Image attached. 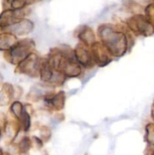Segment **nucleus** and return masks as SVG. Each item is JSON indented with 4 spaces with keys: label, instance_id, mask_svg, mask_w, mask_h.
I'll return each mask as SVG.
<instances>
[{
    "label": "nucleus",
    "instance_id": "nucleus-1",
    "mask_svg": "<svg viewBox=\"0 0 154 155\" xmlns=\"http://www.w3.org/2000/svg\"><path fill=\"white\" fill-rule=\"evenodd\" d=\"M98 34L101 42L107 48L113 57L123 56L129 48V39L126 33L110 24H104L99 26Z\"/></svg>",
    "mask_w": 154,
    "mask_h": 155
},
{
    "label": "nucleus",
    "instance_id": "nucleus-2",
    "mask_svg": "<svg viewBox=\"0 0 154 155\" xmlns=\"http://www.w3.org/2000/svg\"><path fill=\"white\" fill-rule=\"evenodd\" d=\"M47 59L53 70L62 74L66 78L78 77L82 74V66L75 60L74 51L70 48H54Z\"/></svg>",
    "mask_w": 154,
    "mask_h": 155
},
{
    "label": "nucleus",
    "instance_id": "nucleus-3",
    "mask_svg": "<svg viewBox=\"0 0 154 155\" xmlns=\"http://www.w3.org/2000/svg\"><path fill=\"white\" fill-rule=\"evenodd\" d=\"M35 43L32 39H22L18 41V42L10 50L5 51L4 58L11 64L18 65L27 56L33 53Z\"/></svg>",
    "mask_w": 154,
    "mask_h": 155
},
{
    "label": "nucleus",
    "instance_id": "nucleus-4",
    "mask_svg": "<svg viewBox=\"0 0 154 155\" xmlns=\"http://www.w3.org/2000/svg\"><path fill=\"white\" fill-rule=\"evenodd\" d=\"M126 26L130 31L137 36L147 37L154 34V27L142 14H135L128 18L126 21Z\"/></svg>",
    "mask_w": 154,
    "mask_h": 155
},
{
    "label": "nucleus",
    "instance_id": "nucleus-5",
    "mask_svg": "<svg viewBox=\"0 0 154 155\" xmlns=\"http://www.w3.org/2000/svg\"><path fill=\"white\" fill-rule=\"evenodd\" d=\"M40 61L41 59L36 53H31L17 65L15 71L30 77H39Z\"/></svg>",
    "mask_w": 154,
    "mask_h": 155
},
{
    "label": "nucleus",
    "instance_id": "nucleus-6",
    "mask_svg": "<svg viewBox=\"0 0 154 155\" xmlns=\"http://www.w3.org/2000/svg\"><path fill=\"white\" fill-rule=\"evenodd\" d=\"M28 14L27 8L14 10V9H5L0 14V30L5 31L8 28L11 27L17 22L25 18Z\"/></svg>",
    "mask_w": 154,
    "mask_h": 155
},
{
    "label": "nucleus",
    "instance_id": "nucleus-7",
    "mask_svg": "<svg viewBox=\"0 0 154 155\" xmlns=\"http://www.w3.org/2000/svg\"><path fill=\"white\" fill-rule=\"evenodd\" d=\"M94 62L99 67H105L113 61V56L101 42H95L90 47Z\"/></svg>",
    "mask_w": 154,
    "mask_h": 155
},
{
    "label": "nucleus",
    "instance_id": "nucleus-8",
    "mask_svg": "<svg viewBox=\"0 0 154 155\" xmlns=\"http://www.w3.org/2000/svg\"><path fill=\"white\" fill-rule=\"evenodd\" d=\"M75 60L82 67L85 68H92L95 65L91 52L90 47L79 42L74 49Z\"/></svg>",
    "mask_w": 154,
    "mask_h": 155
},
{
    "label": "nucleus",
    "instance_id": "nucleus-9",
    "mask_svg": "<svg viewBox=\"0 0 154 155\" xmlns=\"http://www.w3.org/2000/svg\"><path fill=\"white\" fill-rule=\"evenodd\" d=\"M34 28V24L30 20L23 18L11 27L8 28L5 31L11 33L16 36H22L31 33Z\"/></svg>",
    "mask_w": 154,
    "mask_h": 155
},
{
    "label": "nucleus",
    "instance_id": "nucleus-10",
    "mask_svg": "<svg viewBox=\"0 0 154 155\" xmlns=\"http://www.w3.org/2000/svg\"><path fill=\"white\" fill-rule=\"evenodd\" d=\"M77 37L80 40V42H82L87 46L91 47V45H93L96 42V37H95V33L91 27L87 25L80 26L76 30Z\"/></svg>",
    "mask_w": 154,
    "mask_h": 155
},
{
    "label": "nucleus",
    "instance_id": "nucleus-11",
    "mask_svg": "<svg viewBox=\"0 0 154 155\" xmlns=\"http://www.w3.org/2000/svg\"><path fill=\"white\" fill-rule=\"evenodd\" d=\"M66 95L63 91H60L56 94H51L45 98V101L48 106L55 110H60L64 107Z\"/></svg>",
    "mask_w": 154,
    "mask_h": 155
},
{
    "label": "nucleus",
    "instance_id": "nucleus-12",
    "mask_svg": "<svg viewBox=\"0 0 154 155\" xmlns=\"http://www.w3.org/2000/svg\"><path fill=\"white\" fill-rule=\"evenodd\" d=\"M54 73L55 71L48 63V59H41L40 65H39V77L42 81L49 85L54 77Z\"/></svg>",
    "mask_w": 154,
    "mask_h": 155
},
{
    "label": "nucleus",
    "instance_id": "nucleus-13",
    "mask_svg": "<svg viewBox=\"0 0 154 155\" xmlns=\"http://www.w3.org/2000/svg\"><path fill=\"white\" fill-rule=\"evenodd\" d=\"M14 98V88L10 83H3L0 89V105L6 106Z\"/></svg>",
    "mask_w": 154,
    "mask_h": 155
},
{
    "label": "nucleus",
    "instance_id": "nucleus-14",
    "mask_svg": "<svg viewBox=\"0 0 154 155\" xmlns=\"http://www.w3.org/2000/svg\"><path fill=\"white\" fill-rule=\"evenodd\" d=\"M18 42L16 36L7 31L0 32V51H7Z\"/></svg>",
    "mask_w": 154,
    "mask_h": 155
},
{
    "label": "nucleus",
    "instance_id": "nucleus-15",
    "mask_svg": "<svg viewBox=\"0 0 154 155\" xmlns=\"http://www.w3.org/2000/svg\"><path fill=\"white\" fill-rule=\"evenodd\" d=\"M40 1L42 0H4V5L5 9L20 10Z\"/></svg>",
    "mask_w": 154,
    "mask_h": 155
},
{
    "label": "nucleus",
    "instance_id": "nucleus-16",
    "mask_svg": "<svg viewBox=\"0 0 154 155\" xmlns=\"http://www.w3.org/2000/svg\"><path fill=\"white\" fill-rule=\"evenodd\" d=\"M146 142L148 144L147 149L154 153V124H149L146 126Z\"/></svg>",
    "mask_w": 154,
    "mask_h": 155
},
{
    "label": "nucleus",
    "instance_id": "nucleus-17",
    "mask_svg": "<svg viewBox=\"0 0 154 155\" xmlns=\"http://www.w3.org/2000/svg\"><path fill=\"white\" fill-rule=\"evenodd\" d=\"M32 146H33L32 139H30L29 137H27V136L22 138L21 141L17 144V148H18L20 154H27L30 151V148H32Z\"/></svg>",
    "mask_w": 154,
    "mask_h": 155
},
{
    "label": "nucleus",
    "instance_id": "nucleus-18",
    "mask_svg": "<svg viewBox=\"0 0 154 155\" xmlns=\"http://www.w3.org/2000/svg\"><path fill=\"white\" fill-rule=\"evenodd\" d=\"M24 106L21 102L18 101H14L11 102L10 105V112L15 120L19 121L23 111H24Z\"/></svg>",
    "mask_w": 154,
    "mask_h": 155
},
{
    "label": "nucleus",
    "instance_id": "nucleus-19",
    "mask_svg": "<svg viewBox=\"0 0 154 155\" xmlns=\"http://www.w3.org/2000/svg\"><path fill=\"white\" fill-rule=\"evenodd\" d=\"M144 13L145 16L154 27V3H150L145 8Z\"/></svg>",
    "mask_w": 154,
    "mask_h": 155
},
{
    "label": "nucleus",
    "instance_id": "nucleus-20",
    "mask_svg": "<svg viewBox=\"0 0 154 155\" xmlns=\"http://www.w3.org/2000/svg\"><path fill=\"white\" fill-rule=\"evenodd\" d=\"M40 131L41 139L42 140V142H43V141L47 142V141L49 140L50 137H51V131H50L49 129H48V127L43 126V127H42V129L40 130Z\"/></svg>",
    "mask_w": 154,
    "mask_h": 155
},
{
    "label": "nucleus",
    "instance_id": "nucleus-21",
    "mask_svg": "<svg viewBox=\"0 0 154 155\" xmlns=\"http://www.w3.org/2000/svg\"><path fill=\"white\" fill-rule=\"evenodd\" d=\"M151 117H152V120H154V103L152 105V108H151Z\"/></svg>",
    "mask_w": 154,
    "mask_h": 155
},
{
    "label": "nucleus",
    "instance_id": "nucleus-22",
    "mask_svg": "<svg viewBox=\"0 0 154 155\" xmlns=\"http://www.w3.org/2000/svg\"><path fill=\"white\" fill-rule=\"evenodd\" d=\"M2 80H3L2 76V74H0V89H1L2 86V85H3V83H2Z\"/></svg>",
    "mask_w": 154,
    "mask_h": 155
},
{
    "label": "nucleus",
    "instance_id": "nucleus-23",
    "mask_svg": "<svg viewBox=\"0 0 154 155\" xmlns=\"http://www.w3.org/2000/svg\"><path fill=\"white\" fill-rule=\"evenodd\" d=\"M2 134V127L0 126V139H1Z\"/></svg>",
    "mask_w": 154,
    "mask_h": 155
},
{
    "label": "nucleus",
    "instance_id": "nucleus-24",
    "mask_svg": "<svg viewBox=\"0 0 154 155\" xmlns=\"http://www.w3.org/2000/svg\"><path fill=\"white\" fill-rule=\"evenodd\" d=\"M0 155H5V152H3L1 148H0Z\"/></svg>",
    "mask_w": 154,
    "mask_h": 155
},
{
    "label": "nucleus",
    "instance_id": "nucleus-25",
    "mask_svg": "<svg viewBox=\"0 0 154 155\" xmlns=\"http://www.w3.org/2000/svg\"><path fill=\"white\" fill-rule=\"evenodd\" d=\"M85 155H88V154H85Z\"/></svg>",
    "mask_w": 154,
    "mask_h": 155
}]
</instances>
